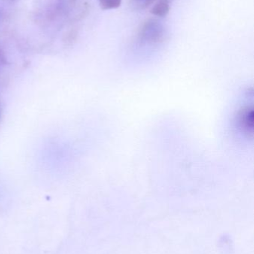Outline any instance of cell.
I'll list each match as a JSON object with an SVG mask.
<instances>
[{
  "label": "cell",
  "instance_id": "obj_1",
  "mask_svg": "<svg viewBox=\"0 0 254 254\" xmlns=\"http://www.w3.org/2000/svg\"><path fill=\"white\" fill-rule=\"evenodd\" d=\"M167 31L165 25L157 19H148L139 27L136 43L140 47H153L165 41Z\"/></svg>",
  "mask_w": 254,
  "mask_h": 254
},
{
  "label": "cell",
  "instance_id": "obj_2",
  "mask_svg": "<svg viewBox=\"0 0 254 254\" xmlns=\"http://www.w3.org/2000/svg\"><path fill=\"white\" fill-rule=\"evenodd\" d=\"M238 127L245 132H250L252 129V125H253V112L252 110H249L248 107L243 109L238 116L237 119Z\"/></svg>",
  "mask_w": 254,
  "mask_h": 254
},
{
  "label": "cell",
  "instance_id": "obj_3",
  "mask_svg": "<svg viewBox=\"0 0 254 254\" xmlns=\"http://www.w3.org/2000/svg\"><path fill=\"white\" fill-rule=\"evenodd\" d=\"M172 0H157L152 7L150 12L156 17H165L171 10Z\"/></svg>",
  "mask_w": 254,
  "mask_h": 254
},
{
  "label": "cell",
  "instance_id": "obj_4",
  "mask_svg": "<svg viewBox=\"0 0 254 254\" xmlns=\"http://www.w3.org/2000/svg\"><path fill=\"white\" fill-rule=\"evenodd\" d=\"M157 0H129L131 8L135 10H143L152 7Z\"/></svg>",
  "mask_w": 254,
  "mask_h": 254
},
{
  "label": "cell",
  "instance_id": "obj_5",
  "mask_svg": "<svg viewBox=\"0 0 254 254\" xmlns=\"http://www.w3.org/2000/svg\"><path fill=\"white\" fill-rule=\"evenodd\" d=\"M122 0H98L102 10H113L120 7Z\"/></svg>",
  "mask_w": 254,
  "mask_h": 254
}]
</instances>
